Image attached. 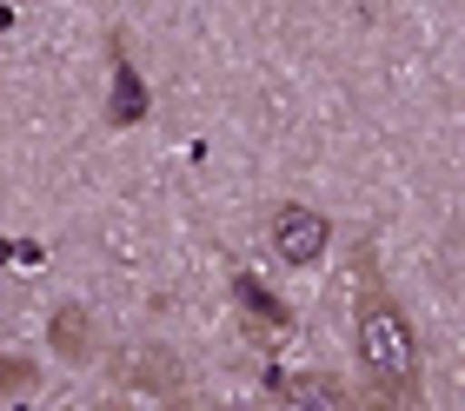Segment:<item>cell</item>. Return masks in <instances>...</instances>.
Here are the masks:
<instances>
[{"instance_id": "6da1fadb", "label": "cell", "mask_w": 465, "mask_h": 411, "mask_svg": "<svg viewBox=\"0 0 465 411\" xmlns=\"http://www.w3.org/2000/svg\"><path fill=\"white\" fill-rule=\"evenodd\" d=\"M352 372L366 378V398L379 411H412L426 398V352L406 306L392 286L372 272L366 246H359V279H352Z\"/></svg>"}, {"instance_id": "7a4b0ae2", "label": "cell", "mask_w": 465, "mask_h": 411, "mask_svg": "<svg viewBox=\"0 0 465 411\" xmlns=\"http://www.w3.org/2000/svg\"><path fill=\"white\" fill-rule=\"evenodd\" d=\"M266 246H272L280 266L312 272L326 259V246H332V220L320 206H306V200H272L266 206Z\"/></svg>"}, {"instance_id": "3957f363", "label": "cell", "mask_w": 465, "mask_h": 411, "mask_svg": "<svg viewBox=\"0 0 465 411\" xmlns=\"http://www.w3.org/2000/svg\"><path fill=\"white\" fill-rule=\"evenodd\" d=\"M280 411H359L352 392H346V378H332V372H300L280 392Z\"/></svg>"}]
</instances>
